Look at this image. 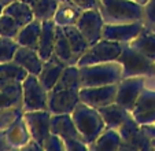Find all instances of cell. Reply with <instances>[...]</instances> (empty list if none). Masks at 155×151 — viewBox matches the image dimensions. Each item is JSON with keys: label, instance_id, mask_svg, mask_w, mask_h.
I'll return each mask as SVG.
<instances>
[{"label": "cell", "instance_id": "6da1fadb", "mask_svg": "<svg viewBox=\"0 0 155 151\" xmlns=\"http://www.w3.org/2000/svg\"><path fill=\"white\" fill-rule=\"evenodd\" d=\"M28 74L14 61L0 63V109L22 107V81Z\"/></svg>", "mask_w": 155, "mask_h": 151}, {"label": "cell", "instance_id": "7a4b0ae2", "mask_svg": "<svg viewBox=\"0 0 155 151\" xmlns=\"http://www.w3.org/2000/svg\"><path fill=\"white\" fill-rule=\"evenodd\" d=\"M99 11L104 23L143 22L144 7L133 0H99Z\"/></svg>", "mask_w": 155, "mask_h": 151}, {"label": "cell", "instance_id": "3957f363", "mask_svg": "<svg viewBox=\"0 0 155 151\" xmlns=\"http://www.w3.org/2000/svg\"><path fill=\"white\" fill-rule=\"evenodd\" d=\"M122 73L124 67L118 61L81 66L80 67L81 87H100V85L118 84L122 80Z\"/></svg>", "mask_w": 155, "mask_h": 151}, {"label": "cell", "instance_id": "277c9868", "mask_svg": "<svg viewBox=\"0 0 155 151\" xmlns=\"http://www.w3.org/2000/svg\"><path fill=\"white\" fill-rule=\"evenodd\" d=\"M73 121L78 132L81 133L84 142L88 146L92 144L99 137V135L106 129V124L100 116L99 110L95 107L80 102L71 113Z\"/></svg>", "mask_w": 155, "mask_h": 151}, {"label": "cell", "instance_id": "5b68a950", "mask_svg": "<svg viewBox=\"0 0 155 151\" xmlns=\"http://www.w3.org/2000/svg\"><path fill=\"white\" fill-rule=\"evenodd\" d=\"M124 67L122 79L126 77H137V76H154L155 74V62L144 56L129 44H124V49L117 59Z\"/></svg>", "mask_w": 155, "mask_h": 151}, {"label": "cell", "instance_id": "8992f818", "mask_svg": "<svg viewBox=\"0 0 155 151\" xmlns=\"http://www.w3.org/2000/svg\"><path fill=\"white\" fill-rule=\"evenodd\" d=\"M124 49V44L118 41H111L102 39L85 51V54L78 59L77 66H88V65L106 63V62L117 61Z\"/></svg>", "mask_w": 155, "mask_h": 151}, {"label": "cell", "instance_id": "52a82bcc", "mask_svg": "<svg viewBox=\"0 0 155 151\" xmlns=\"http://www.w3.org/2000/svg\"><path fill=\"white\" fill-rule=\"evenodd\" d=\"M22 109L24 113L48 110V91L35 74H28L22 81Z\"/></svg>", "mask_w": 155, "mask_h": 151}, {"label": "cell", "instance_id": "ba28073f", "mask_svg": "<svg viewBox=\"0 0 155 151\" xmlns=\"http://www.w3.org/2000/svg\"><path fill=\"white\" fill-rule=\"evenodd\" d=\"M118 132L121 135L120 150H152L151 137L143 131L133 116L121 125Z\"/></svg>", "mask_w": 155, "mask_h": 151}, {"label": "cell", "instance_id": "9c48e42d", "mask_svg": "<svg viewBox=\"0 0 155 151\" xmlns=\"http://www.w3.org/2000/svg\"><path fill=\"white\" fill-rule=\"evenodd\" d=\"M144 88H146V77L144 76L122 79L118 82L115 103H118L120 106H122L124 109L132 113Z\"/></svg>", "mask_w": 155, "mask_h": 151}, {"label": "cell", "instance_id": "30bf717a", "mask_svg": "<svg viewBox=\"0 0 155 151\" xmlns=\"http://www.w3.org/2000/svg\"><path fill=\"white\" fill-rule=\"evenodd\" d=\"M118 84L100 85V87H81L80 88V102L95 109L104 107L115 103Z\"/></svg>", "mask_w": 155, "mask_h": 151}, {"label": "cell", "instance_id": "8fae6325", "mask_svg": "<svg viewBox=\"0 0 155 151\" xmlns=\"http://www.w3.org/2000/svg\"><path fill=\"white\" fill-rule=\"evenodd\" d=\"M51 116L52 114L50 110H35L24 113V121L30 136L41 147L51 133Z\"/></svg>", "mask_w": 155, "mask_h": 151}, {"label": "cell", "instance_id": "7c38bea8", "mask_svg": "<svg viewBox=\"0 0 155 151\" xmlns=\"http://www.w3.org/2000/svg\"><path fill=\"white\" fill-rule=\"evenodd\" d=\"M80 89H51L48 110L51 114H71L80 103Z\"/></svg>", "mask_w": 155, "mask_h": 151}, {"label": "cell", "instance_id": "4fadbf2b", "mask_svg": "<svg viewBox=\"0 0 155 151\" xmlns=\"http://www.w3.org/2000/svg\"><path fill=\"white\" fill-rule=\"evenodd\" d=\"M76 26L81 30V33L88 40L89 45H94L95 43L102 40L104 19L97 8L85 10V11H82L80 19L77 21Z\"/></svg>", "mask_w": 155, "mask_h": 151}, {"label": "cell", "instance_id": "5bb4252c", "mask_svg": "<svg viewBox=\"0 0 155 151\" xmlns=\"http://www.w3.org/2000/svg\"><path fill=\"white\" fill-rule=\"evenodd\" d=\"M143 29H144L143 22L104 23L102 39L118 41V43H122V44H128L135 37H137Z\"/></svg>", "mask_w": 155, "mask_h": 151}, {"label": "cell", "instance_id": "9a60e30c", "mask_svg": "<svg viewBox=\"0 0 155 151\" xmlns=\"http://www.w3.org/2000/svg\"><path fill=\"white\" fill-rule=\"evenodd\" d=\"M51 132L66 140H82L81 133L78 132L73 121L71 114H52L51 116Z\"/></svg>", "mask_w": 155, "mask_h": 151}, {"label": "cell", "instance_id": "2e32d148", "mask_svg": "<svg viewBox=\"0 0 155 151\" xmlns=\"http://www.w3.org/2000/svg\"><path fill=\"white\" fill-rule=\"evenodd\" d=\"M66 67H68V65L64 63L61 58H58L55 54H52V56L50 59L44 61L43 69H41L40 74L37 76L41 85L50 92L55 87V84L58 82L59 77L62 76V73Z\"/></svg>", "mask_w": 155, "mask_h": 151}, {"label": "cell", "instance_id": "e0dca14e", "mask_svg": "<svg viewBox=\"0 0 155 151\" xmlns=\"http://www.w3.org/2000/svg\"><path fill=\"white\" fill-rule=\"evenodd\" d=\"M14 62L24 67L29 74H35V76L40 74L41 69H43V63H44V61L40 58V55H38V52L36 49L29 48V47H24V45H19V48L17 49L14 56Z\"/></svg>", "mask_w": 155, "mask_h": 151}, {"label": "cell", "instance_id": "ac0fdd59", "mask_svg": "<svg viewBox=\"0 0 155 151\" xmlns=\"http://www.w3.org/2000/svg\"><path fill=\"white\" fill-rule=\"evenodd\" d=\"M55 29L56 23L54 19L43 21V28H41V35L38 39V48L37 52L43 61H47L52 56L54 48H55Z\"/></svg>", "mask_w": 155, "mask_h": 151}, {"label": "cell", "instance_id": "d6986e66", "mask_svg": "<svg viewBox=\"0 0 155 151\" xmlns=\"http://www.w3.org/2000/svg\"><path fill=\"white\" fill-rule=\"evenodd\" d=\"M82 14V10L71 0H61L58 4V8L54 15V22L58 26H70L77 25V21L80 19Z\"/></svg>", "mask_w": 155, "mask_h": 151}, {"label": "cell", "instance_id": "ffe728a7", "mask_svg": "<svg viewBox=\"0 0 155 151\" xmlns=\"http://www.w3.org/2000/svg\"><path fill=\"white\" fill-rule=\"evenodd\" d=\"M102 116L103 121L106 124V128L110 129H120V126L132 116L130 111H128L126 109H124L122 106H120L118 103H111L107 105L104 107L97 109Z\"/></svg>", "mask_w": 155, "mask_h": 151}, {"label": "cell", "instance_id": "44dd1931", "mask_svg": "<svg viewBox=\"0 0 155 151\" xmlns=\"http://www.w3.org/2000/svg\"><path fill=\"white\" fill-rule=\"evenodd\" d=\"M4 135H6V139L11 148H24V146L32 139L26 128V124L24 121V116L19 119H17L11 126L4 129Z\"/></svg>", "mask_w": 155, "mask_h": 151}, {"label": "cell", "instance_id": "7402d4cb", "mask_svg": "<svg viewBox=\"0 0 155 151\" xmlns=\"http://www.w3.org/2000/svg\"><path fill=\"white\" fill-rule=\"evenodd\" d=\"M41 28H43V22L38 19H33L32 22L26 23L25 26L21 28L19 33L17 36V43L19 45L29 47L37 51L38 48V39L41 35Z\"/></svg>", "mask_w": 155, "mask_h": 151}, {"label": "cell", "instance_id": "603a6c76", "mask_svg": "<svg viewBox=\"0 0 155 151\" xmlns=\"http://www.w3.org/2000/svg\"><path fill=\"white\" fill-rule=\"evenodd\" d=\"M128 44L140 54H143L144 56L155 62V32L152 29L144 26L140 35Z\"/></svg>", "mask_w": 155, "mask_h": 151}, {"label": "cell", "instance_id": "cb8c5ba5", "mask_svg": "<svg viewBox=\"0 0 155 151\" xmlns=\"http://www.w3.org/2000/svg\"><path fill=\"white\" fill-rule=\"evenodd\" d=\"M54 54L58 58H61L68 66L77 65V58L74 56L71 45L63 32V28L58 26V25H56L55 29V48H54Z\"/></svg>", "mask_w": 155, "mask_h": 151}, {"label": "cell", "instance_id": "d4e9b609", "mask_svg": "<svg viewBox=\"0 0 155 151\" xmlns=\"http://www.w3.org/2000/svg\"><path fill=\"white\" fill-rule=\"evenodd\" d=\"M3 14L10 15L11 18H14L21 26H25L26 23L32 22L35 19V15H33V10L32 6L21 2V0H15L11 4L4 7Z\"/></svg>", "mask_w": 155, "mask_h": 151}, {"label": "cell", "instance_id": "484cf974", "mask_svg": "<svg viewBox=\"0 0 155 151\" xmlns=\"http://www.w3.org/2000/svg\"><path fill=\"white\" fill-rule=\"evenodd\" d=\"M63 28V32L68 37L69 43L71 45V49H73L74 56L77 58V62L85 54L88 48H89V43L88 40L84 37V35L81 33V30L76 26V25H70V26H62Z\"/></svg>", "mask_w": 155, "mask_h": 151}, {"label": "cell", "instance_id": "4316f807", "mask_svg": "<svg viewBox=\"0 0 155 151\" xmlns=\"http://www.w3.org/2000/svg\"><path fill=\"white\" fill-rule=\"evenodd\" d=\"M121 146V135L117 129L106 128L102 133L99 135L96 140L92 144H89V148L92 150H120Z\"/></svg>", "mask_w": 155, "mask_h": 151}, {"label": "cell", "instance_id": "83f0119b", "mask_svg": "<svg viewBox=\"0 0 155 151\" xmlns=\"http://www.w3.org/2000/svg\"><path fill=\"white\" fill-rule=\"evenodd\" d=\"M80 88H81L80 67L77 65H70L63 70L52 89H80Z\"/></svg>", "mask_w": 155, "mask_h": 151}, {"label": "cell", "instance_id": "f1b7e54d", "mask_svg": "<svg viewBox=\"0 0 155 151\" xmlns=\"http://www.w3.org/2000/svg\"><path fill=\"white\" fill-rule=\"evenodd\" d=\"M58 4H59V0H37L32 6L35 19H38L41 22L48 19H54V15H55V11L58 8Z\"/></svg>", "mask_w": 155, "mask_h": 151}, {"label": "cell", "instance_id": "f546056e", "mask_svg": "<svg viewBox=\"0 0 155 151\" xmlns=\"http://www.w3.org/2000/svg\"><path fill=\"white\" fill-rule=\"evenodd\" d=\"M19 48V44L15 39H8L0 36V63L12 62L17 49Z\"/></svg>", "mask_w": 155, "mask_h": 151}, {"label": "cell", "instance_id": "4dcf8cb0", "mask_svg": "<svg viewBox=\"0 0 155 151\" xmlns=\"http://www.w3.org/2000/svg\"><path fill=\"white\" fill-rule=\"evenodd\" d=\"M152 109H155V89L144 88V91L141 92V95L139 96L137 102H136L135 109L132 111V116L147 110H152Z\"/></svg>", "mask_w": 155, "mask_h": 151}, {"label": "cell", "instance_id": "1f68e13d", "mask_svg": "<svg viewBox=\"0 0 155 151\" xmlns=\"http://www.w3.org/2000/svg\"><path fill=\"white\" fill-rule=\"evenodd\" d=\"M24 116L22 107H3L0 109V131H4L8 126H11L17 119Z\"/></svg>", "mask_w": 155, "mask_h": 151}, {"label": "cell", "instance_id": "d6a6232c", "mask_svg": "<svg viewBox=\"0 0 155 151\" xmlns=\"http://www.w3.org/2000/svg\"><path fill=\"white\" fill-rule=\"evenodd\" d=\"M21 28L22 26L10 15L3 14L0 17V36L8 39H17Z\"/></svg>", "mask_w": 155, "mask_h": 151}, {"label": "cell", "instance_id": "836d02e7", "mask_svg": "<svg viewBox=\"0 0 155 151\" xmlns=\"http://www.w3.org/2000/svg\"><path fill=\"white\" fill-rule=\"evenodd\" d=\"M143 7H144V18H143L144 26L148 28V29H154L155 28V0H148Z\"/></svg>", "mask_w": 155, "mask_h": 151}, {"label": "cell", "instance_id": "e575fe53", "mask_svg": "<svg viewBox=\"0 0 155 151\" xmlns=\"http://www.w3.org/2000/svg\"><path fill=\"white\" fill-rule=\"evenodd\" d=\"M43 150H48V151H54V150H66L64 148V143H63V139L58 135L52 133L51 132L50 136L45 139L43 144Z\"/></svg>", "mask_w": 155, "mask_h": 151}, {"label": "cell", "instance_id": "d590c367", "mask_svg": "<svg viewBox=\"0 0 155 151\" xmlns=\"http://www.w3.org/2000/svg\"><path fill=\"white\" fill-rule=\"evenodd\" d=\"M133 117H135V119L140 125H151V124H155V109H152V110L143 111V113H139V114H135Z\"/></svg>", "mask_w": 155, "mask_h": 151}, {"label": "cell", "instance_id": "8d00e7d4", "mask_svg": "<svg viewBox=\"0 0 155 151\" xmlns=\"http://www.w3.org/2000/svg\"><path fill=\"white\" fill-rule=\"evenodd\" d=\"M76 6H78L82 11L85 10H92L97 8L99 10V0H71Z\"/></svg>", "mask_w": 155, "mask_h": 151}, {"label": "cell", "instance_id": "74e56055", "mask_svg": "<svg viewBox=\"0 0 155 151\" xmlns=\"http://www.w3.org/2000/svg\"><path fill=\"white\" fill-rule=\"evenodd\" d=\"M3 150H11L8 142L6 139V135H4V131H0V151Z\"/></svg>", "mask_w": 155, "mask_h": 151}, {"label": "cell", "instance_id": "f35d334b", "mask_svg": "<svg viewBox=\"0 0 155 151\" xmlns=\"http://www.w3.org/2000/svg\"><path fill=\"white\" fill-rule=\"evenodd\" d=\"M141 128H143V131L146 132L147 135H148L150 137H155V124H151V125H141Z\"/></svg>", "mask_w": 155, "mask_h": 151}, {"label": "cell", "instance_id": "ab89813d", "mask_svg": "<svg viewBox=\"0 0 155 151\" xmlns=\"http://www.w3.org/2000/svg\"><path fill=\"white\" fill-rule=\"evenodd\" d=\"M12 2H15V0H0V4H3L4 7L8 6V4H11Z\"/></svg>", "mask_w": 155, "mask_h": 151}, {"label": "cell", "instance_id": "60d3db41", "mask_svg": "<svg viewBox=\"0 0 155 151\" xmlns=\"http://www.w3.org/2000/svg\"><path fill=\"white\" fill-rule=\"evenodd\" d=\"M21 2H24V3H26V4H29V6H33V4L37 2V0H21Z\"/></svg>", "mask_w": 155, "mask_h": 151}, {"label": "cell", "instance_id": "b9f144b4", "mask_svg": "<svg viewBox=\"0 0 155 151\" xmlns=\"http://www.w3.org/2000/svg\"><path fill=\"white\" fill-rule=\"evenodd\" d=\"M133 2H136V3H140V4H143V6H144V4H146L148 0H133Z\"/></svg>", "mask_w": 155, "mask_h": 151}, {"label": "cell", "instance_id": "7bdbcfd3", "mask_svg": "<svg viewBox=\"0 0 155 151\" xmlns=\"http://www.w3.org/2000/svg\"><path fill=\"white\" fill-rule=\"evenodd\" d=\"M151 147H152V150H155V137L151 139Z\"/></svg>", "mask_w": 155, "mask_h": 151}, {"label": "cell", "instance_id": "ee69618b", "mask_svg": "<svg viewBox=\"0 0 155 151\" xmlns=\"http://www.w3.org/2000/svg\"><path fill=\"white\" fill-rule=\"evenodd\" d=\"M3 10H4V6L3 4H0V17L3 15Z\"/></svg>", "mask_w": 155, "mask_h": 151}, {"label": "cell", "instance_id": "f6af8a7d", "mask_svg": "<svg viewBox=\"0 0 155 151\" xmlns=\"http://www.w3.org/2000/svg\"><path fill=\"white\" fill-rule=\"evenodd\" d=\"M152 30H154V32H155V28H154V29H152Z\"/></svg>", "mask_w": 155, "mask_h": 151}, {"label": "cell", "instance_id": "bcb514c9", "mask_svg": "<svg viewBox=\"0 0 155 151\" xmlns=\"http://www.w3.org/2000/svg\"><path fill=\"white\" fill-rule=\"evenodd\" d=\"M59 2H61V0H59Z\"/></svg>", "mask_w": 155, "mask_h": 151}]
</instances>
